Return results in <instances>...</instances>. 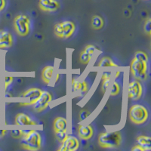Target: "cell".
Here are the masks:
<instances>
[{
    "label": "cell",
    "instance_id": "cell-13",
    "mask_svg": "<svg viewBox=\"0 0 151 151\" xmlns=\"http://www.w3.org/2000/svg\"><path fill=\"white\" fill-rule=\"evenodd\" d=\"M71 87L73 92H76L80 95H83L88 91V84L86 81H80L77 79H72Z\"/></svg>",
    "mask_w": 151,
    "mask_h": 151
},
{
    "label": "cell",
    "instance_id": "cell-24",
    "mask_svg": "<svg viewBox=\"0 0 151 151\" xmlns=\"http://www.w3.org/2000/svg\"><path fill=\"white\" fill-rule=\"evenodd\" d=\"M144 32L147 33V35L151 34V19L148 18L146 21H145V24H144Z\"/></svg>",
    "mask_w": 151,
    "mask_h": 151
},
{
    "label": "cell",
    "instance_id": "cell-25",
    "mask_svg": "<svg viewBox=\"0 0 151 151\" xmlns=\"http://www.w3.org/2000/svg\"><path fill=\"white\" fill-rule=\"evenodd\" d=\"M89 115H90L89 112L87 110H83L80 113H79V119H80V121L85 120V119H87V117Z\"/></svg>",
    "mask_w": 151,
    "mask_h": 151
},
{
    "label": "cell",
    "instance_id": "cell-11",
    "mask_svg": "<svg viewBox=\"0 0 151 151\" xmlns=\"http://www.w3.org/2000/svg\"><path fill=\"white\" fill-rule=\"evenodd\" d=\"M39 6L43 12H53L60 8V3L57 0H39Z\"/></svg>",
    "mask_w": 151,
    "mask_h": 151
},
{
    "label": "cell",
    "instance_id": "cell-2",
    "mask_svg": "<svg viewBox=\"0 0 151 151\" xmlns=\"http://www.w3.org/2000/svg\"><path fill=\"white\" fill-rule=\"evenodd\" d=\"M21 145L27 150L36 151L42 146V137L36 130H29L27 134L21 137Z\"/></svg>",
    "mask_w": 151,
    "mask_h": 151
},
{
    "label": "cell",
    "instance_id": "cell-7",
    "mask_svg": "<svg viewBox=\"0 0 151 151\" xmlns=\"http://www.w3.org/2000/svg\"><path fill=\"white\" fill-rule=\"evenodd\" d=\"M42 90L37 88H32L27 91H24L20 96V104L23 106L33 105L41 95Z\"/></svg>",
    "mask_w": 151,
    "mask_h": 151
},
{
    "label": "cell",
    "instance_id": "cell-9",
    "mask_svg": "<svg viewBox=\"0 0 151 151\" xmlns=\"http://www.w3.org/2000/svg\"><path fill=\"white\" fill-rule=\"evenodd\" d=\"M128 94L129 98L132 101H137L141 98L143 94V87L139 81L134 80L129 83Z\"/></svg>",
    "mask_w": 151,
    "mask_h": 151
},
{
    "label": "cell",
    "instance_id": "cell-31",
    "mask_svg": "<svg viewBox=\"0 0 151 151\" xmlns=\"http://www.w3.org/2000/svg\"><path fill=\"white\" fill-rule=\"evenodd\" d=\"M132 151H144L143 148H141L139 145H135L134 147L132 149Z\"/></svg>",
    "mask_w": 151,
    "mask_h": 151
},
{
    "label": "cell",
    "instance_id": "cell-21",
    "mask_svg": "<svg viewBox=\"0 0 151 151\" xmlns=\"http://www.w3.org/2000/svg\"><path fill=\"white\" fill-rule=\"evenodd\" d=\"M99 67H117L116 64L112 60L108 57H104L103 58L101 59L99 64H98Z\"/></svg>",
    "mask_w": 151,
    "mask_h": 151
},
{
    "label": "cell",
    "instance_id": "cell-33",
    "mask_svg": "<svg viewBox=\"0 0 151 151\" xmlns=\"http://www.w3.org/2000/svg\"><path fill=\"white\" fill-rule=\"evenodd\" d=\"M119 73H120V72H119V71H118V72L116 73V78L118 77V76L119 75Z\"/></svg>",
    "mask_w": 151,
    "mask_h": 151
},
{
    "label": "cell",
    "instance_id": "cell-22",
    "mask_svg": "<svg viewBox=\"0 0 151 151\" xmlns=\"http://www.w3.org/2000/svg\"><path fill=\"white\" fill-rule=\"evenodd\" d=\"M55 137L58 139V141H60V143L62 141H64V139L67 137V132H64V131H55Z\"/></svg>",
    "mask_w": 151,
    "mask_h": 151
},
{
    "label": "cell",
    "instance_id": "cell-4",
    "mask_svg": "<svg viewBox=\"0 0 151 151\" xmlns=\"http://www.w3.org/2000/svg\"><path fill=\"white\" fill-rule=\"evenodd\" d=\"M149 117L147 109L141 104L133 105L129 110V118L133 123L136 125L146 122Z\"/></svg>",
    "mask_w": 151,
    "mask_h": 151
},
{
    "label": "cell",
    "instance_id": "cell-3",
    "mask_svg": "<svg viewBox=\"0 0 151 151\" xmlns=\"http://www.w3.org/2000/svg\"><path fill=\"white\" fill-rule=\"evenodd\" d=\"M122 142V136L119 132H106L98 137V143L103 148H116Z\"/></svg>",
    "mask_w": 151,
    "mask_h": 151
},
{
    "label": "cell",
    "instance_id": "cell-14",
    "mask_svg": "<svg viewBox=\"0 0 151 151\" xmlns=\"http://www.w3.org/2000/svg\"><path fill=\"white\" fill-rule=\"evenodd\" d=\"M13 44V39L10 33L5 30H0V48L11 47Z\"/></svg>",
    "mask_w": 151,
    "mask_h": 151
},
{
    "label": "cell",
    "instance_id": "cell-35",
    "mask_svg": "<svg viewBox=\"0 0 151 151\" xmlns=\"http://www.w3.org/2000/svg\"></svg>",
    "mask_w": 151,
    "mask_h": 151
},
{
    "label": "cell",
    "instance_id": "cell-5",
    "mask_svg": "<svg viewBox=\"0 0 151 151\" xmlns=\"http://www.w3.org/2000/svg\"><path fill=\"white\" fill-rule=\"evenodd\" d=\"M76 29L75 24L72 21H65L57 24L54 28L55 33L60 39H68L74 33Z\"/></svg>",
    "mask_w": 151,
    "mask_h": 151
},
{
    "label": "cell",
    "instance_id": "cell-26",
    "mask_svg": "<svg viewBox=\"0 0 151 151\" xmlns=\"http://www.w3.org/2000/svg\"><path fill=\"white\" fill-rule=\"evenodd\" d=\"M11 134H12V136L14 138H21L23 136L22 130H12L11 131Z\"/></svg>",
    "mask_w": 151,
    "mask_h": 151
},
{
    "label": "cell",
    "instance_id": "cell-8",
    "mask_svg": "<svg viewBox=\"0 0 151 151\" xmlns=\"http://www.w3.org/2000/svg\"><path fill=\"white\" fill-rule=\"evenodd\" d=\"M52 101V94H50L48 91H42L40 98H38L37 101L33 104V109H34L35 111L38 112V113L43 111L47 108V106H48V104L51 103Z\"/></svg>",
    "mask_w": 151,
    "mask_h": 151
},
{
    "label": "cell",
    "instance_id": "cell-34",
    "mask_svg": "<svg viewBox=\"0 0 151 151\" xmlns=\"http://www.w3.org/2000/svg\"><path fill=\"white\" fill-rule=\"evenodd\" d=\"M0 84H1V81H0ZM0 88H1V85H0Z\"/></svg>",
    "mask_w": 151,
    "mask_h": 151
},
{
    "label": "cell",
    "instance_id": "cell-17",
    "mask_svg": "<svg viewBox=\"0 0 151 151\" xmlns=\"http://www.w3.org/2000/svg\"><path fill=\"white\" fill-rule=\"evenodd\" d=\"M137 145L143 148L144 151L150 150L151 149V138L148 136L141 135L137 138Z\"/></svg>",
    "mask_w": 151,
    "mask_h": 151
},
{
    "label": "cell",
    "instance_id": "cell-20",
    "mask_svg": "<svg viewBox=\"0 0 151 151\" xmlns=\"http://www.w3.org/2000/svg\"><path fill=\"white\" fill-rule=\"evenodd\" d=\"M104 19L99 15H94L91 18V27L94 29H101L104 27Z\"/></svg>",
    "mask_w": 151,
    "mask_h": 151
},
{
    "label": "cell",
    "instance_id": "cell-15",
    "mask_svg": "<svg viewBox=\"0 0 151 151\" xmlns=\"http://www.w3.org/2000/svg\"><path fill=\"white\" fill-rule=\"evenodd\" d=\"M79 136L84 140H88L90 139L94 134V130L91 125H81L79 126Z\"/></svg>",
    "mask_w": 151,
    "mask_h": 151
},
{
    "label": "cell",
    "instance_id": "cell-6",
    "mask_svg": "<svg viewBox=\"0 0 151 151\" xmlns=\"http://www.w3.org/2000/svg\"><path fill=\"white\" fill-rule=\"evenodd\" d=\"M14 26L17 34L21 36H26L30 29V21L28 16L19 14L14 18Z\"/></svg>",
    "mask_w": 151,
    "mask_h": 151
},
{
    "label": "cell",
    "instance_id": "cell-28",
    "mask_svg": "<svg viewBox=\"0 0 151 151\" xmlns=\"http://www.w3.org/2000/svg\"><path fill=\"white\" fill-rule=\"evenodd\" d=\"M110 83V79H106V80H102V91L104 92L106 91L107 88L109 87V85Z\"/></svg>",
    "mask_w": 151,
    "mask_h": 151
},
{
    "label": "cell",
    "instance_id": "cell-27",
    "mask_svg": "<svg viewBox=\"0 0 151 151\" xmlns=\"http://www.w3.org/2000/svg\"><path fill=\"white\" fill-rule=\"evenodd\" d=\"M111 75L112 73L110 71H105L103 73L101 76V79L102 80H106V79H111Z\"/></svg>",
    "mask_w": 151,
    "mask_h": 151
},
{
    "label": "cell",
    "instance_id": "cell-10",
    "mask_svg": "<svg viewBox=\"0 0 151 151\" xmlns=\"http://www.w3.org/2000/svg\"><path fill=\"white\" fill-rule=\"evenodd\" d=\"M79 141L74 136L67 135L64 141L61 142L60 151H75L79 148Z\"/></svg>",
    "mask_w": 151,
    "mask_h": 151
},
{
    "label": "cell",
    "instance_id": "cell-29",
    "mask_svg": "<svg viewBox=\"0 0 151 151\" xmlns=\"http://www.w3.org/2000/svg\"><path fill=\"white\" fill-rule=\"evenodd\" d=\"M13 79L14 78L12 77V76H6L5 78V88H7L9 86L11 85V83L13 82Z\"/></svg>",
    "mask_w": 151,
    "mask_h": 151
},
{
    "label": "cell",
    "instance_id": "cell-16",
    "mask_svg": "<svg viewBox=\"0 0 151 151\" xmlns=\"http://www.w3.org/2000/svg\"><path fill=\"white\" fill-rule=\"evenodd\" d=\"M15 124L18 125H36V122L33 121L24 113H18L15 118Z\"/></svg>",
    "mask_w": 151,
    "mask_h": 151
},
{
    "label": "cell",
    "instance_id": "cell-23",
    "mask_svg": "<svg viewBox=\"0 0 151 151\" xmlns=\"http://www.w3.org/2000/svg\"><path fill=\"white\" fill-rule=\"evenodd\" d=\"M120 91V86L117 83H113V86H112L111 91H110V95L111 96H116L119 93Z\"/></svg>",
    "mask_w": 151,
    "mask_h": 151
},
{
    "label": "cell",
    "instance_id": "cell-32",
    "mask_svg": "<svg viewBox=\"0 0 151 151\" xmlns=\"http://www.w3.org/2000/svg\"><path fill=\"white\" fill-rule=\"evenodd\" d=\"M5 132H6V131L5 130H0V137H3V136L5 134Z\"/></svg>",
    "mask_w": 151,
    "mask_h": 151
},
{
    "label": "cell",
    "instance_id": "cell-1",
    "mask_svg": "<svg viewBox=\"0 0 151 151\" xmlns=\"http://www.w3.org/2000/svg\"><path fill=\"white\" fill-rule=\"evenodd\" d=\"M130 71L137 80H146L148 72V57L146 53L138 51L134 54V58L131 62Z\"/></svg>",
    "mask_w": 151,
    "mask_h": 151
},
{
    "label": "cell",
    "instance_id": "cell-12",
    "mask_svg": "<svg viewBox=\"0 0 151 151\" xmlns=\"http://www.w3.org/2000/svg\"><path fill=\"white\" fill-rule=\"evenodd\" d=\"M95 51V46L93 45H88L85 48L83 52H81L80 56H79V60L82 64H88L91 60L93 55Z\"/></svg>",
    "mask_w": 151,
    "mask_h": 151
},
{
    "label": "cell",
    "instance_id": "cell-30",
    "mask_svg": "<svg viewBox=\"0 0 151 151\" xmlns=\"http://www.w3.org/2000/svg\"><path fill=\"white\" fill-rule=\"evenodd\" d=\"M5 5H6V2H5V0H0V12L5 9Z\"/></svg>",
    "mask_w": 151,
    "mask_h": 151
},
{
    "label": "cell",
    "instance_id": "cell-18",
    "mask_svg": "<svg viewBox=\"0 0 151 151\" xmlns=\"http://www.w3.org/2000/svg\"><path fill=\"white\" fill-rule=\"evenodd\" d=\"M54 129L55 131H64L67 130V121L64 117H58L54 121Z\"/></svg>",
    "mask_w": 151,
    "mask_h": 151
},
{
    "label": "cell",
    "instance_id": "cell-19",
    "mask_svg": "<svg viewBox=\"0 0 151 151\" xmlns=\"http://www.w3.org/2000/svg\"><path fill=\"white\" fill-rule=\"evenodd\" d=\"M54 67L52 66H47L44 67L42 71V79L46 84L50 83L53 76Z\"/></svg>",
    "mask_w": 151,
    "mask_h": 151
}]
</instances>
